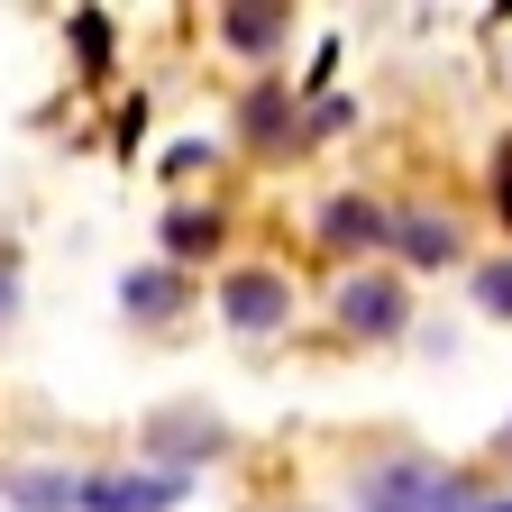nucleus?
<instances>
[{"label":"nucleus","instance_id":"obj_8","mask_svg":"<svg viewBox=\"0 0 512 512\" xmlns=\"http://www.w3.org/2000/svg\"><path fill=\"white\" fill-rule=\"evenodd\" d=\"M174 302H183L174 275H128V311H174Z\"/></svg>","mask_w":512,"mask_h":512},{"label":"nucleus","instance_id":"obj_9","mask_svg":"<svg viewBox=\"0 0 512 512\" xmlns=\"http://www.w3.org/2000/svg\"><path fill=\"white\" fill-rule=\"evenodd\" d=\"M476 302H485V311H503V320H512V266H485V275H476Z\"/></svg>","mask_w":512,"mask_h":512},{"label":"nucleus","instance_id":"obj_7","mask_svg":"<svg viewBox=\"0 0 512 512\" xmlns=\"http://www.w3.org/2000/svg\"><path fill=\"white\" fill-rule=\"evenodd\" d=\"M165 247H174V256H211V247H220V211H174V220H165Z\"/></svg>","mask_w":512,"mask_h":512},{"label":"nucleus","instance_id":"obj_2","mask_svg":"<svg viewBox=\"0 0 512 512\" xmlns=\"http://www.w3.org/2000/svg\"><path fill=\"white\" fill-rule=\"evenodd\" d=\"M220 311L238 320V330H275V320H284V275H266V266L229 275V284H220Z\"/></svg>","mask_w":512,"mask_h":512},{"label":"nucleus","instance_id":"obj_5","mask_svg":"<svg viewBox=\"0 0 512 512\" xmlns=\"http://www.w3.org/2000/svg\"><path fill=\"white\" fill-rule=\"evenodd\" d=\"M403 256H412V266H448V256H458V229H448V220H403Z\"/></svg>","mask_w":512,"mask_h":512},{"label":"nucleus","instance_id":"obj_11","mask_svg":"<svg viewBox=\"0 0 512 512\" xmlns=\"http://www.w3.org/2000/svg\"><path fill=\"white\" fill-rule=\"evenodd\" d=\"M485 512H512V503H485Z\"/></svg>","mask_w":512,"mask_h":512},{"label":"nucleus","instance_id":"obj_4","mask_svg":"<svg viewBox=\"0 0 512 512\" xmlns=\"http://www.w3.org/2000/svg\"><path fill=\"white\" fill-rule=\"evenodd\" d=\"M320 229H330V247H384V229H394V220H384L375 202H357V192H339V202L320 211Z\"/></svg>","mask_w":512,"mask_h":512},{"label":"nucleus","instance_id":"obj_3","mask_svg":"<svg viewBox=\"0 0 512 512\" xmlns=\"http://www.w3.org/2000/svg\"><path fill=\"white\" fill-rule=\"evenodd\" d=\"M339 320H348V330H366V339H394V330H403V293L384 284V275H357V284L339 293Z\"/></svg>","mask_w":512,"mask_h":512},{"label":"nucleus","instance_id":"obj_10","mask_svg":"<svg viewBox=\"0 0 512 512\" xmlns=\"http://www.w3.org/2000/svg\"><path fill=\"white\" fill-rule=\"evenodd\" d=\"M494 202H503V220H512V147H503V174H494Z\"/></svg>","mask_w":512,"mask_h":512},{"label":"nucleus","instance_id":"obj_6","mask_svg":"<svg viewBox=\"0 0 512 512\" xmlns=\"http://www.w3.org/2000/svg\"><path fill=\"white\" fill-rule=\"evenodd\" d=\"M229 46H238V55L284 46V10H229Z\"/></svg>","mask_w":512,"mask_h":512},{"label":"nucleus","instance_id":"obj_1","mask_svg":"<svg viewBox=\"0 0 512 512\" xmlns=\"http://www.w3.org/2000/svg\"><path fill=\"white\" fill-rule=\"evenodd\" d=\"M74 503H92V512H165V503H183V476H92V485H74Z\"/></svg>","mask_w":512,"mask_h":512}]
</instances>
